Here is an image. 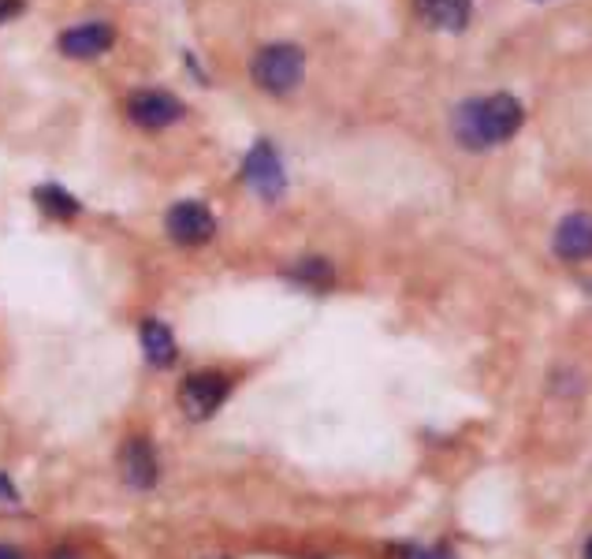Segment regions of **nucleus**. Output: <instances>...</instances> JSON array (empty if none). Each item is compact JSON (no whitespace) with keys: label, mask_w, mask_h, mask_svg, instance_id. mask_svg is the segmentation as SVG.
<instances>
[{"label":"nucleus","mask_w":592,"mask_h":559,"mask_svg":"<svg viewBox=\"0 0 592 559\" xmlns=\"http://www.w3.org/2000/svg\"><path fill=\"white\" fill-rule=\"evenodd\" d=\"M165 228L179 247H201V242H209L212 231H217V217H212L201 201L187 198V201H176V206L168 209Z\"/></svg>","instance_id":"nucleus-5"},{"label":"nucleus","mask_w":592,"mask_h":559,"mask_svg":"<svg viewBox=\"0 0 592 559\" xmlns=\"http://www.w3.org/2000/svg\"><path fill=\"white\" fill-rule=\"evenodd\" d=\"M0 496H4V500H8V504H15V500H19V493L12 489V482H8V477H4V474H0Z\"/></svg>","instance_id":"nucleus-16"},{"label":"nucleus","mask_w":592,"mask_h":559,"mask_svg":"<svg viewBox=\"0 0 592 559\" xmlns=\"http://www.w3.org/2000/svg\"><path fill=\"white\" fill-rule=\"evenodd\" d=\"M228 395H231L228 373H220V370L190 373V377L179 384V411L187 414L190 422H206L220 411Z\"/></svg>","instance_id":"nucleus-3"},{"label":"nucleus","mask_w":592,"mask_h":559,"mask_svg":"<svg viewBox=\"0 0 592 559\" xmlns=\"http://www.w3.org/2000/svg\"><path fill=\"white\" fill-rule=\"evenodd\" d=\"M288 280L302 283V288H310V291H329L335 283V269H332V261H324V258H302L288 269Z\"/></svg>","instance_id":"nucleus-12"},{"label":"nucleus","mask_w":592,"mask_h":559,"mask_svg":"<svg viewBox=\"0 0 592 559\" xmlns=\"http://www.w3.org/2000/svg\"><path fill=\"white\" fill-rule=\"evenodd\" d=\"M522 120H526L522 101L510 94H492L481 101H463V105L455 108L451 127H455V138L463 142L466 149H488V146H499V142L515 138Z\"/></svg>","instance_id":"nucleus-1"},{"label":"nucleus","mask_w":592,"mask_h":559,"mask_svg":"<svg viewBox=\"0 0 592 559\" xmlns=\"http://www.w3.org/2000/svg\"><path fill=\"white\" fill-rule=\"evenodd\" d=\"M34 198H38V206H42V213H49V217H56V220H71V217H79V198L75 195H67L64 187H56V183H42V187L34 190Z\"/></svg>","instance_id":"nucleus-13"},{"label":"nucleus","mask_w":592,"mask_h":559,"mask_svg":"<svg viewBox=\"0 0 592 559\" xmlns=\"http://www.w3.org/2000/svg\"><path fill=\"white\" fill-rule=\"evenodd\" d=\"M127 112L138 127L160 131V127H172L176 120H183L187 108H183V101L176 94H168V90H138V94L127 101Z\"/></svg>","instance_id":"nucleus-6"},{"label":"nucleus","mask_w":592,"mask_h":559,"mask_svg":"<svg viewBox=\"0 0 592 559\" xmlns=\"http://www.w3.org/2000/svg\"><path fill=\"white\" fill-rule=\"evenodd\" d=\"M250 75L253 83H258L264 94H291V90H299L302 75H305V53L299 45L291 42H276V45H264L258 56H253L250 64Z\"/></svg>","instance_id":"nucleus-2"},{"label":"nucleus","mask_w":592,"mask_h":559,"mask_svg":"<svg viewBox=\"0 0 592 559\" xmlns=\"http://www.w3.org/2000/svg\"><path fill=\"white\" fill-rule=\"evenodd\" d=\"M112 45V27L108 23H83L71 27L60 34V53L75 56V60H94Z\"/></svg>","instance_id":"nucleus-9"},{"label":"nucleus","mask_w":592,"mask_h":559,"mask_svg":"<svg viewBox=\"0 0 592 559\" xmlns=\"http://www.w3.org/2000/svg\"><path fill=\"white\" fill-rule=\"evenodd\" d=\"M406 559H451V548H406Z\"/></svg>","instance_id":"nucleus-14"},{"label":"nucleus","mask_w":592,"mask_h":559,"mask_svg":"<svg viewBox=\"0 0 592 559\" xmlns=\"http://www.w3.org/2000/svg\"><path fill=\"white\" fill-rule=\"evenodd\" d=\"M142 351H146V362L165 370V365L176 362V335L160 318H146L142 321Z\"/></svg>","instance_id":"nucleus-11"},{"label":"nucleus","mask_w":592,"mask_h":559,"mask_svg":"<svg viewBox=\"0 0 592 559\" xmlns=\"http://www.w3.org/2000/svg\"><path fill=\"white\" fill-rule=\"evenodd\" d=\"M551 250L563 261H585L592 258V217L589 213H570L559 220L555 236H551Z\"/></svg>","instance_id":"nucleus-8"},{"label":"nucleus","mask_w":592,"mask_h":559,"mask_svg":"<svg viewBox=\"0 0 592 559\" xmlns=\"http://www.w3.org/2000/svg\"><path fill=\"white\" fill-rule=\"evenodd\" d=\"M120 474H124V482L138 493H146L157 485L160 463H157V452H153V444L146 436H127L124 441V447H120Z\"/></svg>","instance_id":"nucleus-7"},{"label":"nucleus","mask_w":592,"mask_h":559,"mask_svg":"<svg viewBox=\"0 0 592 559\" xmlns=\"http://www.w3.org/2000/svg\"><path fill=\"white\" fill-rule=\"evenodd\" d=\"M474 0H414V12L433 30H466Z\"/></svg>","instance_id":"nucleus-10"},{"label":"nucleus","mask_w":592,"mask_h":559,"mask_svg":"<svg viewBox=\"0 0 592 559\" xmlns=\"http://www.w3.org/2000/svg\"><path fill=\"white\" fill-rule=\"evenodd\" d=\"M585 559H592V537H589V541H585Z\"/></svg>","instance_id":"nucleus-18"},{"label":"nucleus","mask_w":592,"mask_h":559,"mask_svg":"<svg viewBox=\"0 0 592 559\" xmlns=\"http://www.w3.org/2000/svg\"><path fill=\"white\" fill-rule=\"evenodd\" d=\"M209 559H228V556H209Z\"/></svg>","instance_id":"nucleus-19"},{"label":"nucleus","mask_w":592,"mask_h":559,"mask_svg":"<svg viewBox=\"0 0 592 559\" xmlns=\"http://www.w3.org/2000/svg\"><path fill=\"white\" fill-rule=\"evenodd\" d=\"M242 179L250 183V190L264 201H280L283 190H288V172H283V161L276 154L272 142H258V146L247 154V165H242Z\"/></svg>","instance_id":"nucleus-4"},{"label":"nucleus","mask_w":592,"mask_h":559,"mask_svg":"<svg viewBox=\"0 0 592 559\" xmlns=\"http://www.w3.org/2000/svg\"><path fill=\"white\" fill-rule=\"evenodd\" d=\"M19 12H23V0H0V23L19 15Z\"/></svg>","instance_id":"nucleus-15"},{"label":"nucleus","mask_w":592,"mask_h":559,"mask_svg":"<svg viewBox=\"0 0 592 559\" xmlns=\"http://www.w3.org/2000/svg\"><path fill=\"white\" fill-rule=\"evenodd\" d=\"M0 559H23V552L12 548V545H0Z\"/></svg>","instance_id":"nucleus-17"}]
</instances>
